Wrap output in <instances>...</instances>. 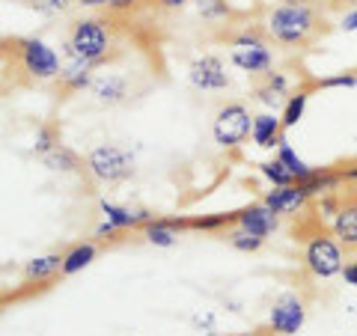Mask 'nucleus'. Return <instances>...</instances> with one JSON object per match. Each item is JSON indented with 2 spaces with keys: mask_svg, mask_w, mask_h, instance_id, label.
<instances>
[{
  "mask_svg": "<svg viewBox=\"0 0 357 336\" xmlns=\"http://www.w3.org/2000/svg\"><path fill=\"white\" fill-rule=\"evenodd\" d=\"M250 134H253V114H250L248 105L229 102L215 114V122H211V137H215V143L220 149H238Z\"/></svg>",
  "mask_w": 357,
  "mask_h": 336,
  "instance_id": "423d86ee",
  "label": "nucleus"
},
{
  "mask_svg": "<svg viewBox=\"0 0 357 336\" xmlns=\"http://www.w3.org/2000/svg\"><path fill=\"white\" fill-rule=\"evenodd\" d=\"M271 39L268 33L259 27H244L229 36V60L232 66H238L241 72H248L253 81H262L274 72V51H271Z\"/></svg>",
  "mask_w": 357,
  "mask_h": 336,
  "instance_id": "7ed1b4c3",
  "label": "nucleus"
},
{
  "mask_svg": "<svg viewBox=\"0 0 357 336\" xmlns=\"http://www.w3.org/2000/svg\"><path fill=\"white\" fill-rule=\"evenodd\" d=\"M342 280L349 286H357V259H345L342 265Z\"/></svg>",
  "mask_w": 357,
  "mask_h": 336,
  "instance_id": "2f4dec72",
  "label": "nucleus"
},
{
  "mask_svg": "<svg viewBox=\"0 0 357 336\" xmlns=\"http://www.w3.org/2000/svg\"><path fill=\"white\" fill-rule=\"evenodd\" d=\"M333 235L345 250H357V188L340 194V208L333 215Z\"/></svg>",
  "mask_w": 357,
  "mask_h": 336,
  "instance_id": "9d476101",
  "label": "nucleus"
},
{
  "mask_svg": "<svg viewBox=\"0 0 357 336\" xmlns=\"http://www.w3.org/2000/svg\"><path fill=\"white\" fill-rule=\"evenodd\" d=\"M340 176H342V182H357V164H351V167H345V170H340Z\"/></svg>",
  "mask_w": 357,
  "mask_h": 336,
  "instance_id": "72a5a7b5",
  "label": "nucleus"
},
{
  "mask_svg": "<svg viewBox=\"0 0 357 336\" xmlns=\"http://www.w3.org/2000/svg\"><path fill=\"white\" fill-rule=\"evenodd\" d=\"M140 229L146 235V241L155 244V247H173L176 238H178V229L170 220H149V223H143Z\"/></svg>",
  "mask_w": 357,
  "mask_h": 336,
  "instance_id": "412c9836",
  "label": "nucleus"
},
{
  "mask_svg": "<svg viewBox=\"0 0 357 336\" xmlns=\"http://www.w3.org/2000/svg\"><path fill=\"white\" fill-rule=\"evenodd\" d=\"M42 161L48 170H60V173H81V161H77V155L66 146H57L51 149L48 155H42Z\"/></svg>",
  "mask_w": 357,
  "mask_h": 336,
  "instance_id": "4be33fe9",
  "label": "nucleus"
},
{
  "mask_svg": "<svg viewBox=\"0 0 357 336\" xmlns=\"http://www.w3.org/2000/svg\"><path fill=\"white\" fill-rule=\"evenodd\" d=\"M312 3H319L325 13H337V9H345V13H349L351 6H357V0H312Z\"/></svg>",
  "mask_w": 357,
  "mask_h": 336,
  "instance_id": "c756f323",
  "label": "nucleus"
},
{
  "mask_svg": "<svg viewBox=\"0 0 357 336\" xmlns=\"http://www.w3.org/2000/svg\"><path fill=\"white\" fill-rule=\"evenodd\" d=\"M307 321V300L295 295V292H286L280 295L271 304V312H268V328L280 336H295Z\"/></svg>",
  "mask_w": 357,
  "mask_h": 336,
  "instance_id": "6e6552de",
  "label": "nucleus"
},
{
  "mask_svg": "<svg viewBox=\"0 0 357 336\" xmlns=\"http://www.w3.org/2000/svg\"><path fill=\"white\" fill-rule=\"evenodd\" d=\"M86 170L102 185H122L134 176V158L131 152L114 146V143H105V146H96L86 155Z\"/></svg>",
  "mask_w": 357,
  "mask_h": 336,
  "instance_id": "0eeeda50",
  "label": "nucleus"
},
{
  "mask_svg": "<svg viewBox=\"0 0 357 336\" xmlns=\"http://www.w3.org/2000/svg\"><path fill=\"white\" fill-rule=\"evenodd\" d=\"M63 271V253L36 256L24 265V283H48Z\"/></svg>",
  "mask_w": 357,
  "mask_h": 336,
  "instance_id": "f3484780",
  "label": "nucleus"
},
{
  "mask_svg": "<svg viewBox=\"0 0 357 336\" xmlns=\"http://www.w3.org/2000/svg\"><path fill=\"white\" fill-rule=\"evenodd\" d=\"M259 173L271 182L274 188H283V185H295L298 178L289 173V167L280 161V158H274V161H265V164H259Z\"/></svg>",
  "mask_w": 357,
  "mask_h": 336,
  "instance_id": "393cba45",
  "label": "nucleus"
},
{
  "mask_svg": "<svg viewBox=\"0 0 357 336\" xmlns=\"http://www.w3.org/2000/svg\"><path fill=\"white\" fill-rule=\"evenodd\" d=\"M84 6H105L107 13H114V15H119V13H131L134 6L140 3V0H81Z\"/></svg>",
  "mask_w": 357,
  "mask_h": 336,
  "instance_id": "bb28decb",
  "label": "nucleus"
},
{
  "mask_svg": "<svg viewBox=\"0 0 357 336\" xmlns=\"http://www.w3.org/2000/svg\"><path fill=\"white\" fill-rule=\"evenodd\" d=\"M30 6L36 9V13L54 15V13H66V9L72 6V0H30Z\"/></svg>",
  "mask_w": 357,
  "mask_h": 336,
  "instance_id": "c85d7f7f",
  "label": "nucleus"
},
{
  "mask_svg": "<svg viewBox=\"0 0 357 336\" xmlns=\"http://www.w3.org/2000/svg\"><path fill=\"white\" fill-rule=\"evenodd\" d=\"M3 57H13V69L21 77L24 86H36V84H48L57 81L63 66L60 57L54 54L51 45H45L36 36H13L3 39Z\"/></svg>",
  "mask_w": 357,
  "mask_h": 336,
  "instance_id": "f03ea898",
  "label": "nucleus"
},
{
  "mask_svg": "<svg viewBox=\"0 0 357 336\" xmlns=\"http://www.w3.org/2000/svg\"><path fill=\"white\" fill-rule=\"evenodd\" d=\"M321 89H351L357 86V72H342V75H333V77H321V81L316 84Z\"/></svg>",
  "mask_w": 357,
  "mask_h": 336,
  "instance_id": "cd10ccee",
  "label": "nucleus"
},
{
  "mask_svg": "<svg viewBox=\"0 0 357 336\" xmlns=\"http://www.w3.org/2000/svg\"><path fill=\"white\" fill-rule=\"evenodd\" d=\"M102 211H105L107 223H114V227L122 229V232H126V229H137V227H143V223L152 220L146 211H131V208H126V206L107 203V199H102Z\"/></svg>",
  "mask_w": 357,
  "mask_h": 336,
  "instance_id": "a211bd4d",
  "label": "nucleus"
},
{
  "mask_svg": "<svg viewBox=\"0 0 357 336\" xmlns=\"http://www.w3.org/2000/svg\"><path fill=\"white\" fill-rule=\"evenodd\" d=\"M292 93L295 89L289 86V77L283 72H271L268 77H262V81H256V98H259L262 105H268V107L286 105Z\"/></svg>",
  "mask_w": 357,
  "mask_h": 336,
  "instance_id": "ddd939ff",
  "label": "nucleus"
},
{
  "mask_svg": "<svg viewBox=\"0 0 357 336\" xmlns=\"http://www.w3.org/2000/svg\"><path fill=\"white\" fill-rule=\"evenodd\" d=\"M283 116H274V114H259L253 116V143L262 149H277L283 143Z\"/></svg>",
  "mask_w": 357,
  "mask_h": 336,
  "instance_id": "2eb2a0df",
  "label": "nucleus"
},
{
  "mask_svg": "<svg viewBox=\"0 0 357 336\" xmlns=\"http://www.w3.org/2000/svg\"><path fill=\"white\" fill-rule=\"evenodd\" d=\"M340 27H342V30H349V33H351V30H357V9H354V13L349 9V13L342 15V24H340Z\"/></svg>",
  "mask_w": 357,
  "mask_h": 336,
  "instance_id": "473e14b6",
  "label": "nucleus"
},
{
  "mask_svg": "<svg viewBox=\"0 0 357 336\" xmlns=\"http://www.w3.org/2000/svg\"><path fill=\"white\" fill-rule=\"evenodd\" d=\"M93 96L102 105H122L128 98V81L122 75H102L93 81Z\"/></svg>",
  "mask_w": 357,
  "mask_h": 336,
  "instance_id": "dca6fc26",
  "label": "nucleus"
},
{
  "mask_svg": "<svg viewBox=\"0 0 357 336\" xmlns=\"http://www.w3.org/2000/svg\"><path fill=\"white\" fill-rule=\"evenodd\" d=\"M9 3H30V0H9Z\"/></svg>",
  "mask_w": 357,
  "mask_h": 336,
  "instance_id": "f704fd0d",
  "label": "nucleus"
},
{
  "mask_svg": "<svg viewBox=\"0 0 357 336\" xmlns=\"http://www.w3.org/2000/svg\"><path fill=\"white\" fill-rule=\"evenodd\" d=\"M236 227L248 229L250 235H259V238H268L277 229V215L265 203H253L248 208L236 211Z\"/></svg>",
  "mask_w": 357,
  "mask_h": 336,
  "instance_id": "f8f14e48",
  "label": "nucleus"
},
{
  "mask_svg": "<svg viewBox=\"0 0 357 336\" xmlns=\"http://www.w3.org/2000/svg\"><path fill=\"white\" fill-rule=\"evenodd\" d=\"M57 146H60V134L54 131L51 125H42L36 131V152L39 155H48L51 149H57Z\"/></svg>",
  "mask_w": 357,
  "mask_h": 336,
  "instance_id": "a878e982",
  "label": "nucleus"
},
{
  "mask_svg": "<svg viewBox=\"0 0 357 336\" xmlns=\"http://www.w3.org/2000/svg\"><path fill=\"white\" fill-rule=\"evenodd\" d=\"M152 9H164V13H176V9H185L191 0H146Z\"/></svg>",
  "mask_w": 357,
  "mask_h": 336,
  "instance_id": "7c9ffc66",
  "label": "nucleus"
},
{
  "mask_svg": "<svg viewBox=\"0 0 357 336\" xmlns=\"http://www.w3.org/2000/svg\"><path fill=\"white\" fill-rule=\"evenodd\" d=\"M98 256V247L93 241H84V244H75V247H69L63 253V271H60V277H72V274H77V271H84V268L93 262Z\"/></svg>",
  "mask_w": 357,
  "mask_h": 336,
  "instance_id": "6ab92c4d",
  "label": "nucleus"
},
{
  "mask_svg": "<svg viewBox=\"0 0 357 336\" xmlns=\"http://www.w3.org/2000/svg\"><path fill=\"white\" fill-rule=\"evenodd\" d=\"M301 241H304V265L312 277L331 280V277L342 274L345 256H342V244H340L337 235H331L319 227Z\"/></svg>",
  "mask_w": 357,
  "mask_h": 336,
  "instance_id": "39448f33",
  "label": "nucleus"
},
{
  "mask_svg": "<svg viewBox=\"0 0 357 336\" xmlns=\"http://www.w3.org/2000/svg\"><path fill=\"white\" fill-rule=\"evenodd\" d=\"M277 158H280V161L289 167V173H292V176L298 178V182H304V178H310V176H312V167H310L307 161H301L286 140L280 143V146H277Z\"/></svg>",
  "mask_w": 357,
  "mask_h": 336,
  "instance_id": "b1692460",
  "label": "nucleus"
},
{
  "mask_svg": "<svg viewBox=\"0 0 357 336\" xmlns=\"http://www.w3.org/2000/svg\"><path fill=\"white\" fill-rule=\"evenodd\" d=\"M223 238L229 241V247H236L241 253H256V250H262V244H265V238H259V235H250L248 229L236 227V223H232L229 229H223Z\"/></svg>",
  "mask_w": 357,
  "mask_h": 336,
  "instance_id": "5701e85b",
  "label": "nucleus"
},
{
  "mask_svg": "<svg viewBox=\"0 0 357 336\" xmlns=\"http://www.w3.org/2000/svg\"><path fill=\"white\" fill-rule=\"evenodd\" d=\"M98 63H93V60H72L69 66H63V72H60V77H57V84H60V89L63 93H81V89H86V86H93V69H96Z\"/></svg>",
  "mask_w": 357,
  "mask_h": 336,
  "instance_id": "4468645a",
  "label": "nucleus"
},
{
  "mask_svg": "<svg viewBox=\"0 0 357 336\" xmlns=\"http://www.w3.org/2000/svg\"><path fill=\"white\" fill-rule=\"evenodd\" d=\"M307 199H310V194L295 182V185L271 188V190H268V194L262 197V203L271 208L277 217H289V215H298V211L307 206Z\"/></svg>",
  "mask_w": 357,
  "mask_h": 336,
  "instance_id": "9b49d317",
  "label": "nucleus"
},
{
  "mask_svg": "<svg viewBox=\"0 0 357 336\" xmlns=\"http://www.w3.org/2000/svg\"><path fill=\"white\" fill-rule=\"evenodd\" d=\"M188 81H191V86L199 89V93H220V89L229 86V75L218 54H203V57H197L191 63Z\"/></svg>",
  "mask_w": 357,
  "mask_h": 336,
  "instance_id": "1a4fd4ad",
  "label": "nucleus"
},
{
  "mask_svg": "<svg viewBox=\"0 0 357 336\" xmlns=\"http://www.w3.org/2000/svg\"><path fill=\"white\" fill-rule=\"evenodd\" d=\"M310 93L312 86H301L295 89L292 96H289V102L283 105V128H295L301 119H304V110H307V102H310Z\"/></svg>",
  "mask_w": 357,
  "mask_h": 336,
  "instance_id": "aec40b11",
  "label": "nucleus"
},
{
  "mask_svg": "<svg viewBox=\"0 0 357 336\" xmlns=\"http://www.w3.org/2000/svg\"><path fill=\"white\" fill-rule=\"evenodd\" d=\"M262 30L286 51H310L328 36L325 9L312 0H280L265 13Z\"/></svg>",
  "mask_w": 357,
  "mask_h": 336,
  "instance_id": "f257e3e1",
  "label": "nucleus"
},
{
  "mask_svg": "<svg viewBox=\"0 0 357 336\" xmlns=\"http://www.w3.org/2000/svg\"><path fill=\"white\" fill-rule=\"evenodd\" d=\"M66 57L69 60H107L114 48V24L107 18H77L72 21L69 36H66Z\"/></svg>",
  "mask_w": 357,
  "mask_h": 336,
  "instance_id": "20e7f679",
  "label": "nucleus"
}]
</instances>
